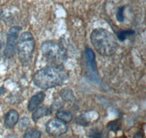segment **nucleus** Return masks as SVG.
Returning <instances> with one entry per match:
<instances>
[{
	"instance_id": "obj_4",
	"label": "nucleus",
	"mask_w": 146,
	"mask_h": 138,
	"mask_svg": "<svg viewBox=\"0 0 146 138\" xmlns=\"http://www.w3.org/2000/svg\"><path fill=\"white\" fill-rule=\"evenodd\" d=\"M35 41L33 35L29 31L22 34L17 43L16 49L18 58L24 66L29 65L33 57Z\"/></svg>"
},
{
	"instance_id": "obj_3",
	"label": "nucleus",
	"mask_w": 146,
	"mask_h": 138,
	"mask_svg": "<svg viewBox=\"0 0 146 138\" xmlns=\"http://www.w3.org/2000/svg\"><path fill=\"white\" fill-rule=\"evenodd\" d=\"M41 50L44 58L53 66H61L66 58V49L57 41H45L42 45Z\"/></svg>"
},
{
	"instance_id": "obj_6",
	"label": "nucleus",
	"mask_w": 146,
	"mask_h": 138,
	"mask_svg": "<svg viewBox=\"0 0 146 138\" xmlns=\"http://www.w3.org/2000/svg\"><path fill=\"white\" fill-rule=\"evenodd\" d=\"M68 129L66 124L58 118L50 119L46 124V131L53 136H61L64 135Z\"/></svg>"
},
{
	"instance_id": "obj_12",
	"label": "nucleus",
	"mask_w": 146,
	"mask_h": 138,
	"mask_svg": "<svg viewBox=\"0 0 146 138\" xmlns=\"http://www.w3.org/2000/svg\"><path fill=\"white\" fill-rule=\"evenodd\" d=\"M56 117L58 119L63 122H70L72 119V116L70 112L66 110H58L56 113Z\"/></svg>"
},
{
	"instance_id": "obj_15",
	"label": "nucleus",
	"mask_w": 146,
	"mask_h": 138,
	"mask_svg": "<svg viewBox=\"0 0 146 138\" xmlns=\"http://www.w3.org/2000/svg\"><path fill=\"white\" fill-rule=\"evenodd\" d=\"M41 137V132L36 129H29L23 135V138H40Z\"/></svg>"
},
{
	"instance_id": "obj_2",
	"label": "nucleus",
	"mask_w": 146,
	"mask_h": 138,
	"mask_svg": "<svg viewBox=\"0 0 146 138\" xmlns=\"http://www.w3.org/2000/svg\"><path fill=\"white\" fill-rule=\"evenodd\" d=\"M91 41L96 52L103 56H111L118 49L116 39L105 28H96L91 32Z\"/></svg>"
},
{
	"instance_id": "obj_19",
	"label": "nucleus",
	"mask_w": 146,
	"mask_h": 138,
	"mask_svg": "<svg viewBox=\"0 0 146 138\" xmlns=\"http://www.w3.org/2000/svg\"><path fill=\"white\" fill-rule=\"evenodd\" d=\"M76 122L78 124H79L80 125H82V126H86L88 124V123L86 122V119L83 116H80L78 117L76 119Z\"/></svg>"
},
{
	"instance_id": "obj_16",
	"label": "nucleus",
	"mask_w": 146,
	"mask_h": 138,
	"mask_svg": "<svg viewBox=\"0 0 146 138\" xmlns=\"http://www.w3.org/2000/svg\"><path fill=\"white\" fill-rule=\"evenodd\" d=\"M88 136L91 138H102L103 132L99 129H91L89 131Z\"/></svg>"
},
{
	"instance_id": "obj_18",
	"label": "nucleus",
	"mask_w": 146,
	"mask_h": 138,
	"mask_svg": "<svg viewBox=\"0 0 146 138\" xmlns=\"http://www.w3.org/2000/svg\"><path fill=\"white\" fill-rule=\"evenodd\" d=\"M30 122L29 120L27 118H23L21 120L20 123H19V127H20V129H26L28 128L29 127Z\"/></svg>"
},
{
	"instance_id": "obj_13",
	"label": "nucleus",
	"mask_w": 146,
	"mask_h": 138,
	"mask_svg": "<svg viewBox=\"0 0 146 138\" xmlns=\"http://www.w3.org/2000/svg\"><path fill=\"white\" fill-rule=\"evenodd\" d=\"M108 128L109 129L110 131L116 132V131H119L121 129V122L118 120L112 121V122L108 123Z\"/></svg>"
},
{
	"instance_id": "obj_17",
	"label": "nucleus",
	"mask_w": 146,
	"mask_h": 138,
	"mask_svg": "<svg viewBox=\"0 0 146 138\" xmlns=\"http://www.w3.org/2000/svg\"><path fill=\"white\" fill-rule=\"evenodd\" d=\"M125 7H121L118 9V11L116 12V19L118 22L122 23L124 20V15H123V12H124Z\"/></svg>"
},
{
	"instance_id": "obj_8",
	"label": "nucleus",
	"mask_w": 146,
	"mask_h": 138,
	"mask_svg": "<svg viewBox=\"0 0 146 138\" xmlns=\"http://www.w3.org/2000/svg\"><path fill=\"white\" fill-rule=\"evenodd\" d=\"M19 115L15 110H11L6 114L5 118V126L7 129H12L18 123Z\"/></svg>"
},
{
	"instance_id": "obj_9",
	"label": "nucleus",
	"mask_w": 146,
	"mask_h": 138,
	"mask_svg": "<svg viewBox=\"0 0 146 138\" xmlns=\"http://www.w3.org/2000/svg\"><path fill=\"white\" fill-rule=\"evenodd\" d=\"M51 114V111H50V109H48L46 107H40L37 108L35 109L34 110V113L32 114V119H33L35 122L38 121L40 118H42L44 116H46L50 115Z\"/></svg>"
},
{
	"instance_id": "obj_11",
	"label": "nucleus",
	"mask_w": 146,
	"mask_h": 138,
	"mask_svg": "<svg viewBox=\"0 0 146 138\" xmlns=\"http://www.w3.org/2000/svg\"><path fill=\"white\" fill-rule=\"evenodd\" d=\"M86 57L87 62H88V65L91 69L93 71H96V62H95V55L94 53L91 49L88 48L86 50Z\"/></svg>"
},
{
	"instance_id": "obj_7",
	"label": "nucleus",
	"mask_w": 146,
	"mask_h": 138,
	"mask_svg": "<svg viewBox=\"0 0 146 138\" xmlns=\"http://www.w3.org/2000/svg\"><path fill=\"white\" fill-rule=\"evenodd\" d=\"M45 97V93L42 92H38L34 96H32V98L30 99L29 102L28 110L29 111H34L35 109L37 108L39 105L43 102Z\"/></svg>"
},
{
	"instance_id": "obj_5",
	"label": "nucleus",
	"mask_w": 146,
	"mask_h": 138,
	"mask_svg": "<svg viewBox=\"0 0 146 138\" xmlns=\"http://www.w3.org/2000/svg\"><path fill=\"white\" fill-rule=\"evenodd\" d=\"M21 30V28L19 26H13L9 30L7 34V44L5 49V55L7 58H12L15 54Z\"/></svg>"
},
{
	"instance_id": "obj_1",
	"label": "nucleus",
	"mask_w": 146,
	"mask_h": 138,
	"mask_svg": "<svg viewBox=\"0 0 146 138\" xmlns=\"http://www.w3.org/2000/svg\"><path fill=\"white\" fill-rule=\"evenodd\" d=\"M69 78V73L61 66L43 68L36 71L33 76L34 84L43 89L62 85Z\"/></svg>"
},
{
	"instance_id": "obj_20",
	"label": "nucleus",
	"mask_w": 146,
	"mask_h": 138,
	"mask_svg": "<svg viewBox=\"0 0 146 138\" xmlns=\"http://www.w3.org/2000/svg\"><path fill=\"white\" fill-rule=\"evenodd\" d=\"M144 137V134L142 131H138L137 133H136V135L134 136L133 138H143Z\"/></svg>"
},
{
	"instance_id": "obj_10",
	"label": "nucleus",
	"mask_w": 146,
	"mask_h": 138,
	"mask_svg": "<svg viewBox=\"0 0 146 138\" xmlns=\"http://www.w3.org/2000/svg\"><path fill=\"white\" fill-rule=\"evenodd\" d=\"M60 97L65 102H72L75 100V95L72 90L69 88H64L62 89L59 94Z\"/></svg>"
},
{
	"instance_id": "obj_14",
	"label": "nucleus",
	"mask_w": 146,
	"mask_h": 138,
	"mask_svg": "<svg viewBox=\"0 0 146 138\" xmlns=\"http://www.w3.org/2000/svg\"><path fill=\"white\" fill-rule=\"evenodd\" d=\"M135 34V31L133 30H125V31H120L118 34V38L120 41H124L128 37Z\"/></svg>"
},
{
	"instance_id": "obj_21",
	"label": "nucleus",
	"mask_w": 146,
	"mask_h": 138,
	"mask_svg": "<svg viewBox=\"0 0 146 138\" xmlns=\"http://www.w3.org/2000/svg\"><path fill=\"white\" fill-rule=\"evenodd\" d=\"M5 138H17V137L15 136H14V135H9V136L6 137Z\"/></svg>"
}]
</instances>
